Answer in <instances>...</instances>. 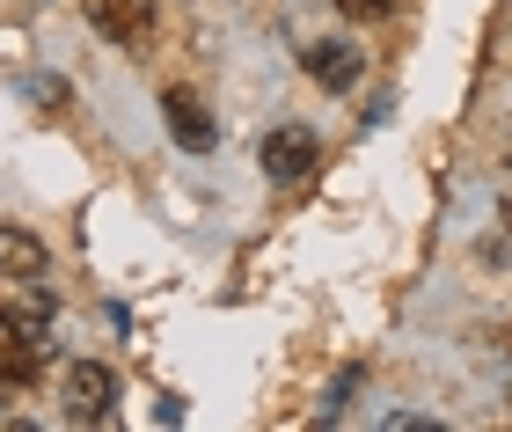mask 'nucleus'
<instances>
[{
    "instance_id": "obj_1",
    "label": "nucleus",
    "mask_w": 512,
    "mask_h": 432,
    "mask_svg": "<svg viewBox=\"0 0 512 432\" xmlns=\"http://www.w3.org/2000/svg\"><path fill=\"white\" fill-rule=\"evenodd\" d=\"M59 403H66V418H74V425H103L110 403H118V374L96 367V359H74V367L59 374Z\"/></svg>"
},
{
    "instance_id": "obj_2",
    "label": "nucleus",
    "mask_w": 512,
    "mask_h": 432,
    "mask_svg": "<svg viewBox=\"0 0 512 432\" xmlns=\"http://www.w3.org/2000/svg\"><path fill=\"white\" fill-rule=\"evenodd\" d=\"M88 22H96V37L125 44V52H139V44L154 37V0H81Z\"/></svg>"
},
{
    "instance_id": "obj_3",
    "label": "nucleus",
    "mask_w": 512,
    "mask_h": 432,
    "mask_svg": "<svg viewBox=\"0 0 512 432\" xmlns=\"http://www.w3.org/2000/svg\"><path fill=\"white\" fill-rule=\"evenodd\" d=\"M161 110H169V140L176 147H191V154H213V140H220V125H213V110H205L191 88H169L161 96Z\"/></svg>"
},
{
    "instance_id": "obj_4",
    "label": "nucleus",
    "mask_w": 512,
    "mask_h": 432,
    "mask_svg": "<svg viewBox=\"0 0 512 432\" xmlns=\"http://www.w3.org/2000/svg\"><path fill=\"white\" fill-rule=\"evenodd\" d=\"M264 169H271V184H300V176L315 169V132L278 125L271 140H264Z\"/></svg>"
},
{
    "instance_id": "obj_5",
    "label": "nucleus",
    "mask_w": 512,
    "mask_h": 432,
    "mask_svg": "<svg viewBox=\"0 0 512 432\" xmlns=\"http://www.w3.org/2000/svg\"><path fill=\"white\" fill-rule=\"evenodd\" d=\"M300 66H308V74L330 88V96H344V88H359V66H366V59L352 52V44L330 37V44H308V52H300Z\"/></svg>"
},
{
    "instance_id": "obj_6",
    "label": "nucleus",
    "mask_w": 512,
    "mask_h": 432,
    "mask_svg": "<svg viewBox=\"0 0 512 432\" xmlns=\"http://www.w3.org/2000/svg\"><path fill=\"white\" fill-rule=\"evenodd\" d=\"M44 271V242L22 227H0V279H37Z\"/></svg>"
},
{
    "instance_id": "obj_7",
    "label": "nucleus",
    "mask_w": 512,
    "mask_h": 432,
    "mask_svg": "<svg viewBox=\"0 0 512 432\" xmlns=\"http://www.w3.org/2000/svg\"><path fill=\"white\" fill-rule=\"evenodd\" d=\"M337 15H352V22H381V15H388V0H337Z\"/></svg>"
},
{
    "instance_id": "obj_8",
    "label": "nucleus",
    "mask_w": 512,
    "mask_h": 432,
    "mask_svg": "<svg viewBox=\"0 0 512 432\" xmlns=\"http://www.w3.org/2000/svg\"><path fill=\"white\" fill-rule=\"evenodd\" d=\"M0 315H8V279H0Z\"/></svg>"
}]
</instances>
